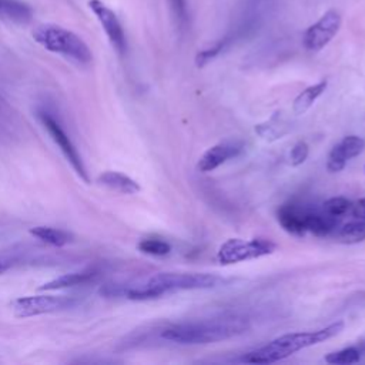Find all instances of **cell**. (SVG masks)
Listing matches in <instances>:
<instances>
[{"label": "cell", "instance_id": "6", "mask_svg": "<svg viewBox=\"0 0 365 365\" xmlns=\"http://www.w3.org/2000/svg\"><path fill=\"white\" fill-rule=\"evenodd\" d=\"M37 117L40 120V123L43 124V127L47 130V133L50 134L51 140L56 143V145L60 148V151L63 153V155L66 157V160L70 163V165L73 167V170L76 171V174L84 181V182H90V177L87 173V168L84 165V161L81 158V154L78 153V150L76 148L74 143L71 141V138L68 137V134L64 131V128L61 127V124L47 111H38Z\"/></svg>", "mask_w": 365, "mask_h": 365}, {"label": "cell", "instance_id": "24", "mask_svg": "<svg viewBox=\"0 0 365 365\" xmlns=\"http://www.w3.org/2000/svg\"><path fill=\"white\" fill-rule=\"evenodd\" d=\"M224 46H225V40H220V41L215 43L214 46L201 50V51L197 54V57H195V64H197V67H204L205 64H208L212 58H215V57L222 51Z\"/></svg>", "mask_w": 365, "mask_h": 365}, {"label": "cell", "instance_id": "4", "mask_svg": "<svg viewBox=\"0 0 365 365\" xmlns=\"http://www.w3.org/2000/svg\"><path fill=\"white\" fill-rule=\"evenodd\" d=\"M33 38L46 50L61 54L78 64H88L93 53L84 40L68 29L57 24H43L33 31Z\"/></svg>", "mask_w": 365, "mask_h": 365}, {"label": "cell", "instance_id": "20", "mask_svg": "<svg viewBox=\"0 0 365 365\" xmlns=\"http://www.w3.org/2000/svg\"><path fill=\"white\" fill-rule=\"evenodd\" d=\"M336 240L342 244H356L365 240V221L355 220L344 224L338 232Z\"/></svg>", "mask_w": 365, "mask_h": 365}, {"label": "cell", "instance_id": "25", "mask_svg": "<svg viewBox=\"0 0 365 365\" xmlns=\"http://www.w3.org/2000/svg\"><path fill=\"white\" fill-rule=\"evenodd\" d=\"M308 154H309V147L305 141H297L294 144V147L291 148V153H289V161H291V165L294 167H298L301 164L305 163V160L308 158Z\"/></svg>", "mask_w": 365, "mask_h": 365}, {"label": "cell", "instance_id": "26", "mask_svg": "<svg viewBox=\"0 0 365 365\" xmlns=\"http://www.w3.org/2000/svg\"><path fill=\"white\" fill-rule=\"evenodd\" d=\"M171 9L174 11L175 19L182 26L187 21V1L185 0H170Z\"/></svg>", "mask_w": 365, "mask_h": 365}, {"label": "cell", "instance_id": "15", "mask_svg": "<svg viewBox=\"0 0 365 365\" xmlns=\"http://www.w3.org/2000/svg\"><path fill=\"white\" fill-rule=\"evenodd\" d=\"M338 224H339V218L327 214L325 211H322V208L321 210L308 208L307 211V218H305L307 232H311L317 237L329 235L338 228Z\"/></svg>", "mask_w": 365, "mask_h": 365}, {"label": "cell", "instance_id": "29", "mask_svg": "<svg viewBox=\"0 0 365 365\" xmlns=\"http://www.w3.org/2000/svg\"><path fill=\"white\" fill-rule=\"evenodd\" d=\"M364 168H365V167H364Z\"/></svg>", "mask_w": 365, "mask_h": 365}, {"label": "cell", "instance_id": "22", "mask_svg": "<svg viewBox=\"0 0 365 365\" xmlns=\"http://www.w3.org/2000/svg\"><path fill=\"white\" fill-rule=\"evenodd\" d=\"M137 248L143 254L153 255V257H164L171 251V245L167 241L160 238H144L138 242Z\"/></svg>", "mask_w": 365, "mask_h": 365}, {"label": "cell", "instance_id": "11", "mask_svg": "<svg viewBox=\"0 0 365 365\" xmlns=\"http://www.w3.org/2000/svg\"><path fill=\"white\" fill-rule=\"evenodd\" d=\"M244 148V144L241 141H222L218 143L210 148H207L202 155L200 157L197 167L202 173L214 171L224 163H227L230 158L237 157Z\"/></svg>", "mask_w": 365, "mask_h": 365}, {"label": "cell", "instance_id": "7", "mask_svg": "<svg viewBox=\"0 0 365 365\" xmlns=\"http://www.w3.org/2000/svg\"><path fill=\"white\" fill-rule=\"evenodd\" d=\"M76 299L66 295H27L19 297L10 302V308L16 317L29 318L41 314H50L73 308Z\"/></svg>", "mask_w": 365, "mask_h": 365}, {"label": "cell", "instance_id": "12", "mask_svg": "<svg viewBox=\"0 0 365 365\" xmlns=\"http://www.w3.org/2000/svg\"><path fill=\"white\" fill-rule=\"evenodd\" d=\"M307 207L298 204H284L277 211L278 224L289 234L304 235L307 232L305 218H307Z\"/></svg>", "mask_w": 365, "mask_h": 365}, {"label": "cell", "instance_id": "13", "mask_svg": "<svg viewBox=\"0 0 365 365\" xmlns=\"http://www.w3.org/2000/svg\"><path fill=\"white\" fill-rule=\"evenodd\" d=\"M100 272L96 268H87L81 271H74L68 274H63L40 287L41 291H56V289H64V288H71L77 285H86L98 278Z\"/></svg>", "mask_w": 365, "mask_h": 365}, {"label": "cell", "instance_id": "10", "mask_svg": "<svg viewBox=\"0 0 365 365\" xmlns=\"http://www.w3.org/2000/svg\"><path fill=\"white\" fill-rule=\"evenodd\" d=\"M365 148V140L359 135H346L338 144L332 147L327 160V168L329 173L341 171L345 164L359 155Z\"/></svg>", "mask_w": 365, "mask_h": 365}, {"label": "cell", "instance_id": "1", "mask_svg": "<svg viewBox=\"0 0 365 365\" xmlns=\"http://www.w3.org/2000/svg\"><path fill=\"white\" fill-rule=\"evenodd\" d=\"M224 279L207 272H158L143 281L121 285V295L133 301H148L164 294L184 289H208L222 284Z\"/></svg>", "mask_w": 365, "mask_h": 365}, {"label": "cell", "instance_id": "21", "mask_svg": "<svg viewBox=\"0 0 365 365\" xmlns=\"http://www.w3.org/2000/svg\"><path fill=\"white\" fill-rule=\"evenodd\" d=\"M362 356V346H348L342 348L339 351L329 352L324 356L325 362L332 365H348V364H356L361 361Z\"/></svg>", "mask_w": 365, "mask_h": 365}, {"label": "cell", "instance_id": "16", "mask_svg": "<svg viewBox=\"0 0 365 365\" xmlns=\"http://www.w3.org/2000/svg\"><path fill=\"white\" fill-rule=\"evenodd\" d=\"M97 181L103 187L120 194L131 195V194H137L141 190L140 184L135 180L118 171H104L98 175Z\"/></svg>", "mask_w": 365, "mask_h": 365}, {"label": "cell", "instance_id": "9", "mask_svg": "<svg viewBox=\"0 0 365 365\" xmlns=\"http://www.w3.org/2000/svg\"><path fill=\"white\" fill-rule=\"evenodd\" d=\"M88 7L96 14L97 20L100 21V24H101L103 30L106 31L113 47L120 54H123L127 48V43H125L124 30L121 27L120 20L115 16V13L110 7H107L101 0H88Z\"/></svg>", "mask_w": 365, "mask_h": 365}, {"label": "cell", "instance_id": "17", "mask_svg": "<svg viewBox=\"0 0 365 365\" xmlns=\"http://www.w3.org/2000/svg\"><path fill=\"white\" fill-rule=\"evenodd\" d=\"M0 19L26 24L33 19L31 7L21 0H0Z\"/></svg>", "mask_w": 365, "mask_h": 365}, {"label": "cell", "instance_id": "23", "mask_svg": "<svg viewBox=\"0 0 365 365\" xmlns=\"http://www.w3.org/2000/svg\"><path fill=\"white\" fill-rule=\"evenodd\" d=\"M352 202L345 197H331L322 204V211L332 217H342L348 211H351Z\"/></svg>", "mask_w": 365, "mask_h": 365}, {"label": "cell", "instance_id": "5", "mask_svg": "<svg viewBox=\"0 0 365 365\" xmlns=\"http://www.w3.org/2000/svg\"><path fill=\"white\" fill-rule=\"evenodd\" d=\"M277 244L267 238H230L218 248L217 258L221 264H235L241 261L255 259L264 255H269L275 251Z\"/></svg>", "mask_w": 365, "mask_h": 365}, {"label": "cell", "instance_id": "18", "mask_svg": "<svg viewBox=\"0 0 365 365\" xmlns=\"http://www.w3.org/2000/svg\"><path fill=\"white\" fill-rule=\"evenodd\" d=\"M29 232L40 240L41 242L51 245V247H64L68 242L73 241V234L68 231H64L61 228H54L48 225H36L29 230Z\"/></svg>", "mask_w": 365, "mask_h": 365}, {"label": "cell", "instance_id": "27", "mask_svg": "<svg viewBox=\"0 0 365 365\" xmlns=\"http://www.w3.org/2000/svg\"><path fill=\"white\" fill-rule=\"evenodd\" d=\"M19 261V257L11 251H1L0 252V274L10 269L16 262Z\"/></svg>", "mask_w": 365, "mask_h": 365}, {"label": "cell", "instance_id": "8", "mask_svg": "<svg viewBox=\"0 0 365 365\" xmlns=\"http://www.w3.org/2000/svg\"><path fill=\"white\" fill-rule=\"evenodd\" d=\"M342 24L341 14L331 9L325 11L314 24H311L304 36L302 44L309 51H319L322 50L339 31Z\"/></svg>", "mask_w": 365, "mask_h": 365}, {"label": "cell", "instance_id": "19", "mask_svg": "<svg viewBox=\"0 0 365 365\" xmlns=\"http://www.w3.org/2000/svg\"><path fill=\"white\" fill-rule=\"evenodd\" d=\"M328 83L327 80H321L312 86H308L307 88H304L294 100L292 103V111L295 114H304L307 110H309V107L317 101V98L325 91Z\"/></svg>", "mask_w": 365, "mask_h": 365}, {"label": "cell", "instance_id": "2", "mask_svg": "<svg viewBox=\"0 0 365 365\" xmlns=\"http://www.w3.org/2000/svg\"><path fill=\"white\" fill-rule=\"evenodd\" d=\"M247 329L248 322L241 317H218L168 325L160 332V336L181 345H200L230 339Z\"/></svg>", "mask_w": 365, "mask_h": 365}, {"label": "cell", "instance_id": "3", "mask_svg": "<svg viewBox=\"0 0 365 365\" xmlns=\"http://www.w3.org/2000/svg\"><path fill=\"white\" fill-rule=\"evenodd\" d=\"M345 324L344 321H336L332 322L329 325H327L325 328L317 329V331H307V332H291V334H284L272 341H269L268 344L247 352L241 356L242 362L247 364H272L281 359L288 358L289 355L321 344L335 335H338L342 329H344Z\"/></svg>", "mask_w": 365, "mask_h": 365}, {"label": "cell", "instance_id": "14", "mask_svg": "<svg viewBox=\"0 0 365 365\" xmlns=\"http://www.w3.org/2000/svg\"><path fill=\"white\" fill-rule=\"evenodd\" d=\"M289 128L291 123L288 121L285 114L282 111H277L268 120L257 124L254 130L264 141L272 143L282 138L289 131Z\"/></svg>", "mask_w": 365, "mask_h": 365}, {"label": "cell", "instance_id": "28", "mask_svg": "<svg viewBox=\"0 0 365 365\" xmlns=\"http://www.w3.org/2000/svg\"><path fill=\"white\" fill-rule=\"evenodd\" d=\"M351 214L356 218V220H364L365 221V197L359 198L358 201H355L351 205Z\"/></svg>", "mask_w": 365, "mask_h": 365}]
</instances>
